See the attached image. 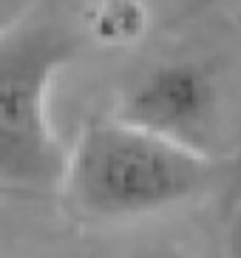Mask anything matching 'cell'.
<instances>
[{"instance_id":"1","label":"cell","mask_w":241,"mask_h":258,"mask_svg":"<svg viewBox=\"0 0 241 258\" xmlns=\"http://www.w3.org/2000/svg\"><path fill=\"white\" fill-rule=\"evenodd\" d=\"M219 165L116 119L88 122L74 139L63 187L91 219H134L202 196L219 182Z\"/></svg>"},{"instance_id":"2","label":"cell","mask_w":241,"mask_h":258,"mask_svg":"<svg viewBox=\"0 0 241 258\" xmlns=\"http://www.w3.org/2000/svg\"><path fill=\"white\" fill-rule=\"evenodd\" d=\"M83 46L63 23L12 26L0 34V187L60 190L68 151L51 125V85Z\"/></svg>"},{"instance_id":"3","label":"cell","mask_w":241,"mask_h":258,"mask_svg":"<svg viewBox=\"0 0 241 258\" xmlns=\"http://www.w3.org/2000/svg\"><path fill=\"white\" fill-rule=\"evenodd\" d=\"M219 114V88L210 69L196 60H165L142 71L122 91L111 119L207 153V139Z\"/></svg>"},{"instance_id":"4","label":"cell","mask_w":241,"mask_h":258,"mask_svg":"<svg viewBox=\"0 0 241 258\" xmlns=\"http://www.w3.org/2000/svg\"><path fill=\"white\" fill-rule=\"evenodd\" d=\"M91 37L105 46H131L148 29V9L142 0H97L88 15Z\"/></svg>"},{"instance_id":"5","label":"cell","mask_w":241,"mask_h":258,"mask_svg":"<svg viewBox=\"0 0 241 258\" xmlns=\"http://www.w3.org/2000/svg\"><path fill=\"white\" fill-rule=\"evenodd\" d=\"M119 258H190V255L185 250H179L176 244H145V247L122 252Z\"/></svg>"},{"instance_id":"6","label":"cell","mask_w":241,"mask_h":258,"mask_svg":"<svg viewBox=\"0 0 241 258\" xmlns=\"http://www.w3.org/2000/svg\"><path fill=\"white\" fill-rule=\"evenodd\" d=\"M17 9V0H0V23L6 26V15H12V12H15ZM6 31V29H3ZM3 31H0V34H3Z\"/></svg>"}]
</instances>
